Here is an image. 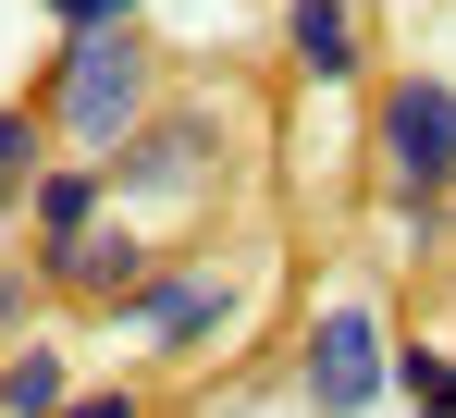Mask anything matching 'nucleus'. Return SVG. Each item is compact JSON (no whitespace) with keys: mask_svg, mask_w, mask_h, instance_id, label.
Masks as SVG:
<instances>
[{"mask_svg":"<svg viewBox=\"0 0 456 418\" xmlns=\"http://www.w3.org/2000/svg\"><path fill=\"white\" fill-rule=\"evenodd\" d=\"M37 111H50L75 148H111V160H124V148L149 136V37H62Z\"/></svg>","mask_w":456,"mask_h":418,"instance_id":"obj_1","label":"nucleus"},{"mask_svg":"<svg viewBox=\"0 0 456 418\" xmlns=\"http://www.w3.org/2000/svg\"><path fill=\"white\" fill-rule=\"evenodd\" d=\"M370 148H382L395 209H432L456 185V86H444V74H395L382 111H370Z\"/></svg>","mask_w":456,"mask_h":418,"instance_id":"obj_2","label":"nucleus"},{"mask_svg":"<svg viewBox=\"0 0 456 418\" xmlns=\"http://www.w3.org/2000/svg\"><path fill=\"white\" fill-rule=\"evenodd\" d=\"M297 382H308V406H321V418H370L382 394H395V345H382L370 295H333V308L308 320V357H297Z\"/></svg>","mask_w":456,"mask_h":418,"instance_id":"obj_3","label":"nucleus"},{"mask_svg":"<svg viewBox=\"0 0 456 418\" xmlns=\"http://www.w3.org/2000/svg\"><path fill=\"white\" fill-rule=\"evenodd\" d=\"M223 160V124L210 111H149V136L111 160V197H173V185H198Z\"/></svg>","mask_w":456,"mask_h":418,"instance_id":"obj_4","label":"nucleus"},{"mask_svg":"<svg viewBox=\"0 0 456 418\" xmlns=\"http://www.w3.org/2000/svg\"><path fill=\"white\" fill-rule=\"evenodd\" d=\"M111 320L149 333V345H210V333L234 320V283H223V271H149V295L111 308Z\"/></svg>","mask_w":456,"mask_h":418,"instance_id":"obj_5","label":"nucleus"},{"mask_svg":"<svg viewBox=\"0 0 456 418\" xmlns=\"http://www.w3.org/2000/svg\"><path fill=\"white\" fill-rule=\"evenodd\" d=\"M37 271L62 283V295H111V308H136V295H149V259H136V234H124V221H99L75 259H37Z\"/></svg>","mask_w":456,"mask_h":418,"instance_id":"obj_6","label":"nucleus"},{"mask_svg":"<svg viewBox=\"0 0 456 418\" xmlns=\"http://www.w3.org/2000/svg\"><path fill=\"white\" fill-rule=\"evenodd\" d=\"M99 197H111V173H99V160H75V173H50V185H37V259H75L86 234H99Z\"/></svg>","mask_w":456,"mask_h":418,"instance_id":"obj_7","label":"nucleus"},{"mask_svg":"<svg viewBox=\"0 0 456 418\" xmlns=\"http://www.w3.org/2000/svg\"><path fill=\"white\" fill-rule=\"evenodd\" d=\"M284 50H297L308 86H346V74H358V25H346V0H284Z\"/></svg>","mask_w":456,"mask_h":418,"instance_id":"obj_8","label":"nucleus"},{"mask_svg":"<svg viewBox=\"0 0 456 418\" xmlns=\"http://www.w3.org/2000/svg\"><path fill=\"white\" fill-rule=\"evenodd\" d=\"M75 394H62V357L50 345H25V357H0V418H62Z\"/></svg>","mask_w":456,"mask_h":418,"instance_id":"obj_9","label":"nucleus"},{"mask_svg":"<svg viewBox=\"0 0 456 418\" xmlns=\"http://www.w3.org/2000/svg\"><path fill=\"white\" fill-rule=\"evenodd\" d=\"M395 394H407V418H456V357L444 345H395Z\"/></svg>","mask_w":456,"mask_h":418,"instance_id":"obj_10","label":"nucleus"},{"mask_svg":"<svg viewBox=\"0 0 456 418\" xmlns=\"http://www.w3.org/2000/svg\"><path fill=\"white\" fill-rule=\"evenodd\" d=\"M37 136H50V111H12L0 99V197H37L50 173H37Z\"/></svg>","mask_w":456,"mask_h":418,"instance_id":"obj_11","label":"nucleus"},{"mask_svg":"<svg viewBox=\"0 0 456 418\" xmlns=\"http://www.w3.org/2000/svg\"><path fill=\"white\" fill-rule=\"evenodd\" d=\"M62 37H136V0H50Z\"/></svg>","mask_w":456,"mask_h":418,"instance_id":"obj_12","label":"nucleus"},{"mask_svg":"<svg viewBox=\"0 0 456 418\" xmlns=\"http://www.w3.org/2000/svg\"><path fill=\"white\" fill-rule=\"evenodd\" d=\"M62 418H136V394H75Z\"/></svg>","mask_w":456,"mask_h":418,"instance_id":"obj_13","label":"nucleus"}]
</instances>
